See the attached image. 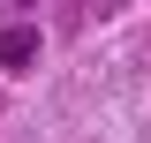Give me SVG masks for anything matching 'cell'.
<instances>
[{
    "mask_svg": "<svg viewBox=\"0 0 151 143\" xmlns=\"http://www.w3.org/2000/svg\"><path fill=\"white\" fill-rule=\"evenodd\" d=\"M0 60H8V68H30V60H38V30H30V23H15V30L0 38Z\"/></svg>",
    "mask_w": 151,
    "mask_h": 143,
    "instance_id": "cell-1",
    "label": "cell"
}]
</instances>
